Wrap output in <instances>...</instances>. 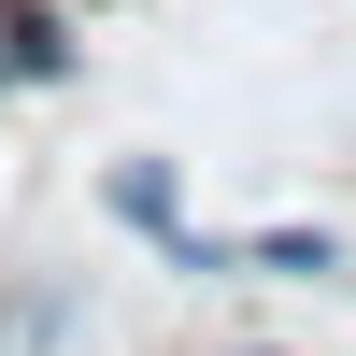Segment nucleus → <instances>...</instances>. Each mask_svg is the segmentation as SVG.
Listing matches in <instances>:
<instances>
[{
	"label": "nucleus",
	"instance_id": "obj_4",
	"mask_svg": "<svg viewBox=\"0 0 356 356\" xmlns=\"http://www.w3.org/2000/svg\"><path fill=\"white\" fill-rule=\"evenodd\" d=\"M72 328V285H0V356H43Z\"/></svg>",
	"mask_w": 356,
	"mask_h": 356
},
{
	"label": "nucleus",
	"instance_id": "obj_2",
	"mask_svg": "<svg viewBox=\"0 0 356 356\" xmlns=\"http://www.w3.org/2000/svg\"><path fill=\"white\" fill-rule=\"evenodd\" d=\"M72 72H86L72 15H57V0H0V100H29V86H72Z\"/></svg>",
	"mask_w": 356,
	"mask_h": 356
},
{
	"label": "nucleus",
	"instance_id": "obj_1",
	"mask_svg": "<svg viewBox=\"0 0 356 356\" xmlns=\"http://www.w3.org/2000/svg\"><path fill=\"white\" fill-rule=\"evenodd\" d=\"M100 214H114V228H143L157 257L200 228V214H186V171H171V157H143V143H129V157H100Z\"/></svg>",
	"mask_w": 356,
	"mask_h": 356
},
{
	"label": "nucleus",
	"instance_id": "obj_5",
	"mask_svg": "<svg viewBox=\"0 0 356 356\" xmlns=\"http://www.w3.org/2000/svg\"><path fill=\"white\" fill-rule=\"evenodd\" d=\"M243 356H271V342H243Z\"/></svg>",
	"mask_w": 356,
	"mask_h": 356
},
{
	"label": "nucleus",
	"instance_id": "obj_3",
	"mask_svg": "<svg viewBox=\"0 0 356 356\" xmlns=\"http://www.w3.org/2000/svg\"><path fill=\"white\" fill-rule=\"evenodd\" d=\"M228 271H271V285H342L356 257H342V228L285 214V228H243V243H228Z\"/></svg>",
	"mask_w": 356,
	"mask_h": 356
}]
</instances>
